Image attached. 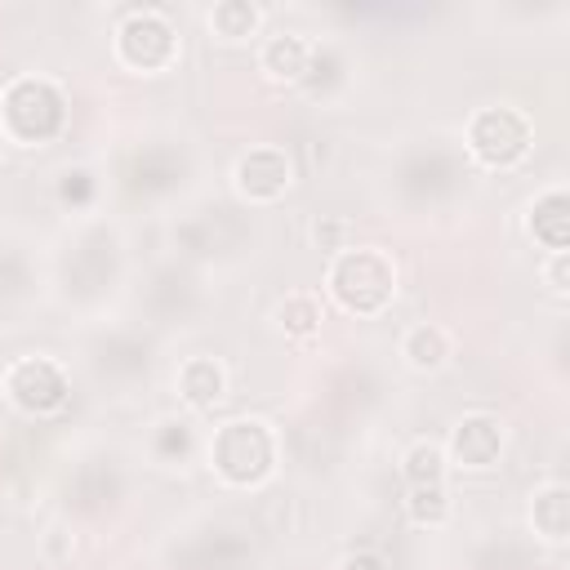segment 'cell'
Here are the masks:
<instances>
[{"instance_id":"ba28073f","label":"cell","mask_w":570,"mask_h":570,"mask_svg":"<svg viewBox=\"0 0 570 570\" xmlns=\"http://www.w3.org/2000/svg\"><path fill=\"white\" fill-rule=\"evenodd\" d=\"M289 174L294 169H289V156L281 147H249L236 160V187L249 200H276V196H285Z\"/></svg>"},{"instance_id":"d6986e66","label":"cell","mask_w":570,"mask_h":570,"mask_svg":"<svg viewBox=\"0 0 570 570\" xmlns=\"http://www.w3.org/2000/svg\"><path fill=\"white\" fill-rule=\"evenodd\" d=\"M566 267H570V258H566V254H552V263L543 267V281H548L557 294L566 289Z\"/></svg>"},{"instance_id":"ffe728a7","label":"cell","mask_w":570,"mask_h":570,"mask_svg":"<svg viewBox=\"0 0 570 570\" xmlns=\"http://www.w3.org/2000/svg\"><path fill=\"white\" fill-rule=\"evenodd\" d=\"M338 232H343V227H338V223H316V240H321V245H325V249H330V245H334V240H338Z\"/></svg>"},{"instance_id":"3957f363","label":"cell","mask_w":570,"mask_h":570,"mask_svg":"<svg viewBox=\"0 0 570 570\" xmlns=\"http://www.w3.org/2000/svg\"><path fill=\"white\" fill-rule=\"evenodd\" d=\"M0 125L13 142H45L62 125V94L45 76H18L0 94Z\"/></svg>"},{"instance_id":"e0dca14e","label":"cell","mask_w":570,"mask_h":570,"mask_svg":"<svg viewBox=\"0 0 570 570\" xmlns=\"http://www.w3.org/2000/svg\"><path fill=\"white\" fill-rule=\"evenodd\" d=\"M276 316H281V325H285L289 334H312L316 321H321V303H316L312 294H289Z\"/></svg>"},{"instance_id":"277c9868","label":"cell","mask_w":570,"mask_h":570,"mask_svg":"<svg viewBox=\"0 0 570 570\" xmlns=\"http://www.w3.org/2000/svg\"><path fill=\"white\" fill-rule=\"evenodd\" d=\"M468 151L490 165V169H508L530 151V120L517 107H481L468 120Z\"/></svg>"},{"instance_id":"2e32d148","label":"cell","mask_w":570,"mask_h":570,"mask_svg":"<svg viewBox=\"0 0 570 570\" xmlns=\"http://www.w3.org/2000/svg\"><path fill=\"white\" fill-rule=\"evenodd\" d=\"M258 18H263L258 4H249V0H223V4H214L209 27L218 36H227V40H236V36H249L258 27Z\"/></svg>"},{"instance_id":"ac0fdd59","label":"cell","mask_w":570,"mask_h":570,"mask_svg":"<svg viewBox=\"0 0 570 570\" xmlns=\"http://www.w3.org/2000/svg\"><path fill=\"white\" fill-rule=\"evenodd\" d=\"M338 570H387V561L379 552H370V548H356V552H347L338 561Z\"/></svg>"},{"instance_id":"8992f818","label":"cell","mask_w":570,"mask_h":570,"mask_svg":"<svg viewBox=\"0 0 570 570\" xmlns=\"http://www.w3.org/2000/svg\"><path fill=\"white\" fill-rule=\"evenodd\" d=\"M4 392L13 396V405H22L27 414H49L67 401V374L49 361V356H22L0 374Z\"/></svg>"},{"instance_id":"5b68a950","label":"cell","mask_w":570,"mask_h":570,"mask_svg":"<svg viewBox=\"0 0 570 570\" xmlns=\"http://www.w3.org/2000/svg\"><path fill=\"white\" fill-rule=\"evenodd\" d=\"M178 53V36L160 9H129L116 27V58L134 71H160Z\"/></svg>"},{"instance_id":"9c48e42d","label":"cell","mask_w":570,"mask_h":570,"mask_svg":"<svg viewBox=\"0 0 570 570\" xmlns=\"http://www.w3.org/2000/svg\"><path fill=\"white\" fill-rule=\"evenodd\" d=\"M525 227H530V236H534L543 249L566 254V245H570V196H566V187L539 191L534 205H530Z\"/></svg>"},{"instance_id":"9a60e30c","label":"cell","mask_w":570,"mask_h":570,"mask_svg":"<svg viewBox=\"0 0 570 570\" xmlns=\"http://www.w3.org/2000/svg\"><path fill=\"white\" fill-rule=\"evenodd\" d=\"M405 512L414 525H445L450 521V494L445 481L441 485H410L405 494Z\"/></svg>"},{"instance_id":"8fae6325","label":"cell","mask_w":570,"mask_h":570,"mask_svg":"<svg viewBox=\"0 0 570 570\" xmlns=\"http://www.w3.org/2000/svg\"><path fill=\"white\" fill-rule=\"evenodd\" d=\"M223 392H227V374H223V365L214 361V356H187L183 361V370H178V396L187 401V405H214V401H223Z\"/></svg>"},{"instance_id":"5bb4252c","label":"cell","mask_w":570,"mask_h":570,"mask_svg":"<svg viewBox=\"0 0 570 570\" xmlns=\"http://www.w3.org/2000/svg\"><path fill=\"white\" fill-rule=\"evenodd\" d=\"M405 485H441L445 481V450L436 441H414L401 459Z\"/></svg>"},{"instance_id":"6da1fadb","label":"cell","mask_w":570,"mask_h":570,"mask_svg":"<svg viewBox=\"0 0 570 570\" xmlns=\"http://www.w3.org/2000/svg\"><path fill=\"white\" fill-rule=\"evenodd\" d=\"M325 281H330V294L338 298V307H347L356 316H379L396 294V267L374 245L338 249Z\"/></svg>"},{"instance_id":"4fadbf2b","label":"cell","mask_w":570,"mask_h":570,"mask_svg":"<svg viewBox=\"0 0 570 570\" xmlns=\"http://www.w3.org/2000/svg\"><path fill=\"white\" fill-rule=\"evenodd\" d=\"M401 356L414 365V370H441L450 361V334L441 325H410L405 338H401Z\"/></svg>"},{"instance_id":"7a4b0ae2","label":"cell","mask_w":570,"mask_h":570,"mask_svg":"<svg viewBox=\"0 0 570 570\" xmlns=\"http://www.w3.org/2000/svg\"><path fill=\"white\" fill-rule=\"evenodd\" d=\"M209 463L232 485H258L276 463V436L258 419H232L209 441Z\"/></svg>"},{"instance_id":"30bf717a","label":"cell","mask_w":570,"mask_h":570,"mask_svg":"<svg viewBox=\"0 0 570 570\" xmlns=\"http://www.w3.org/2000/svg\"><path fill=\"white\" fill-rule=\"evenodd\" d=\"M258 67H263L272 80H303L307 67H312V45H307L298 31H276V36L263 40Z\"/></svg>"},{"instance_id":"52a82bcc","label":"cell","mask_w":570,"mask_h":570,"mask_svg":"<svg viewBox=\"0 0 570 570\" xmlns=\"http://www.w3.org/2000/svg\"><path fill=\"white\" fill-rule=\"evenodd\" d=\"M450 454H454V463H463L472 472L494 468L499 454H503V423L494 414H481V410L463 414L450 432Z\"/></svg>"},{"instance_id":"7c38bea8","label":"cell","mask_w":570,"mask_h":570,"mask_svg":"<svg viewBox=\"0 0 570 570\" xmlns=\"http://www.w3.org/2000/svg\"><path fill=\"white\" fill-rule=\"evenodd\" d=\"M530 521H534V530H539L543 539L561 543V539L570 534V490H566L561 481L539 485V490L530 494Z\"/></svg>"}]
</instances>
